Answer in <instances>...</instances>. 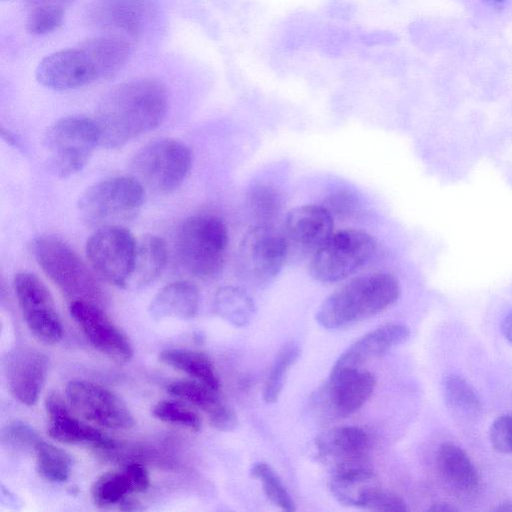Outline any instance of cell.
<instances>
[{
  "mask_svg": "<svg viewBox=\"0 0 512 512\" xmlns=\"http://www.w3.org/2000/svg\"><path fill=\"white\" fill-rule=\"evenodd\" d=\"M167 108V90L158 80L136 78L114 86L99 102L94 119L100 145L119 148L155 129Z\"/></svg>",
  "mask_w": 512,
  "mask_h": 512,
  "instance_id": "cell-1",
  "label": "cell"
},
{
  "mask_svg": "<svg viewBox=\"0 0 512 512\" xmlns=\"http://www.w3.org/2000/svg\"><path fill=\"white\" fill-rule=\"evenodd\" d=\"M399 296L400 284L394 275L385 272L363 275L327 297L315 318L325 329H342L386 310Z\"/></svg>",
  "mask_w": 512,
  "mask_h": 512,
  "instance_id": "cell-2",
  "label": "cell"
},
{
  "mask_svg": "<svg viewBox=\"0 0 512 512\" xmlns=\"http://www.w3.org/2000/svg\"><path fill=\"white\" fill-rule=\"evenodd\" d=\"M176 246L182 265L191 274L201 279L214 278L225 263L227 227L213 214L190 216L180 226Z\"/></svg>",
  "mask_w": 512,
  "mask_h": 512,
  "instance_id": "cell-3",
  "label": "cell"
},
{
  "mask_svg": "<svg viewBox=\"0 0 512 512\" xmlns=\"http://www.w3.org/2000/svg\"><path fill=\"white\" fill-rule=\"evenodd\" d=\"M32 253L43 272L70 300L100 303L103 291L93 273L63 240L41 236L34 240Z\"/></svg>",
  "mask_w": 512,
  "mask_h": 512,
  "instance_id": "cell-4",
  "label": "cell"
},
{
  "mask_svg": "<svg viewBox=\"0 0 512 512\" xmlns=\"http://www.w3.org/2000/svg\"><path fill=\"white\" fill-rule=\"evenodd\" d=\"M143 203L144 186L134 176H116L90 186L77 207L87 226L101 228L133 219Z\"/></svg>",
  "mask_w": 512,
  "mask_h": 512,
  "instance_id": "cell-5",
  "label": "cell"
},
{
  "mask_svg": "<svg viewBox=\"0 0 512 512\" xmlns=\"http://www.w3.org/2000/svg\"><path fill=\"white\" fill-rule=\"evenodd\" d=\"M44 143L52 171L65 178L86 166L100 145V138L94 119L73 115L54 122L46 132Z\"/></svg>",
  "mask_w": 512,
  "mask_h": 512,
  "instance_id": "cell-6",
  "label": "cell"
},
{
  "mask_svg": "<svg viewBox=\"0 0 512 512\" xmlns=\"http://www.w3.org/2000/svg\"><path fill=\"white\" fill-rule=\"evenodd\" d=\"M192 165L189 147L176 139H158L141 147L133 156V176L155 192L170 193L187 177Z\"/></svg>",
  "mask_w": 512,
  "mask_h": 512,
  "instance_id": "cell-7",
  "label": "cell"
},
{
  "mask_svg": "<svg viewBox=\"0 0 512 512\" xmlns=\"http://www.w3.org/2000/svg\"><path fill=\"white\" fill-rule=\"evenodd\" d=\"M288 261L281 231L271 224H256L248 229L236 254L238 275L248 284L265 287L275 280Z\"/></svg>",
  "mask_w": 512,
  "mask_h": 512,
  "instance_id": "cell-8",
  "label": "cell"
},
{
  "mask_svg": "<svg viewBox=\"0 0 512 512\" xmlns=\"http://www.w3.org/2000/svg\"><path fill=\"white\" fill-rule=\"evenodd\" d=\"M375 249V239L365 231L345 229L335 232L311 257L309 273L321 283L344 280L363 266Z\"/></svg>",
  "mask_w": 512,
  "mask_h": 512,
  "instance_id": "cell-9",
  "label": "cell"
},
{
  "mask_svg": "<svg viewBox=\"0 0 512 512\" xmlns=\"http://www.w3.org/2000/svg\"><path fill=\"white\" fill-rule=\"evenodd\" d=\"M375 387V376L362 367H332L328 380L313 395V408L327 419L349 417L368 401Z\"/></svg>",
  "mask_w": 512,
  "mask_h": 512,
  "instance_id": "cell-10",
  "label": "cell"
},
{
  "mask_svg": "<svg viewBox=\"0 0 512 512\" xmlns=\"http://www.w3.org/2000/svg\"><path fill=\"white\" fill-rule=\"evenodd\" d=\"M137 241L121 225L97 228L86 242L87 259L106 282L127 288L132 272Z\"/></svg>",
  "mask_w": 512,
  "mask_h": 512,
  "instance_id": "cell-11",
  "label": "cell"
},
{
  "mask_svg": "<svg viewBox=\"0 0 512 512\" xmlns=\"http://www.w3.org/2000/svg\"><path fill=\"white\" fill-rule=\"evenodd\" d=\"M155 16V0H93L85 14L88 26L131 43L143 34Z\"/></svg>",
  "mask_w": 512,
  "mask_h": 512,
  "instance_id": "cell-12",
  "label": "cell"
},
{
  "mask_svg": "<svg viewBox=\"0 0 512 512\" xmlns=\"http://www.w3.org/2000/svg\"><path fill=\"white\" fill-rule=\"evenodd\" d=\"M71 407L86 420L109 429L128 430L135 424L125 402L113 391L87 380H71L65 387Z\"/></svg>",
  "mask_w": 512,
  "mask_h": 512,
  "instance_id": "cell-13",
  "label": "cell"
},
{
  "mask_svg": "<svg viewBox=\"0 0 512 512\" xmlns=\"http://www.w3.org/2000/svg\"><path fill=\"white\" fill-rule=\"evenodd\" d=\"M14 290L23 319L38 340L54 344L63 336V325L53 298L44 283L34 274L15 276Z\"/></svg>",
  "mask_w": 512,
  "mask_h": 512,
  "instance_id": "cell-14",
  "label": "cell"
},
{
  "mask_svg": "<svg viewBox=\"0 0 512 512\" xmlns=\"http://www.w3.org/2000/svg\"><path fill=\"white\" fill-rule=\"evenodd\" d=\"M333 228V215L325 206L305 204L290 210L281 231L288 261L311 259L333 234Z\"/></svg>",
  "mask_w": 512,
  "mask_h": 512,
  "instance_id": "cell-15",
  "label": "cell"
},
{
  "mask_svg": "<svg viewBox=\"0 0 512 512\" xmlns=\"http://www.w3.org/2000/svg\"><path fill=\"white\" fill-rule=\"evenodd\" d=\"M35 74L41 85L56 91L73 90L102 80L95 58L84 41L44 57Z\"/></svg>",
  "mask_w": 512,
  "mask_h": 512,
  "instance_id": "cell-16",
  "label": "cell"
},
{
  "mask_svg": "<svg viewBox=\"0 0 512 512\" xmlns=\"http://www.w3.org/2000/svg\"><path fill=\"white\" fill-rule=\"evenodd\" d=\"M370 439L357 426H339L315 438L316 458L331 475L368 466Z\"/></svg>",
  "mask_w": 512,
  "mask_h": 512,
  "instance_id": "cell-17",
  "label": "cell"
},
{
  "mask_svg": "<svg viewBox=\"0 0 512 512\" xmlns=\"http://www.w3.org/2000/svg\"><path fill=\"white\" fill-rule=\"evenodd\" d=\"M69 312L87 340L101 353L118 361L132 358L134 351L130 340L99 304L83 300L72 301Z\"/></svg>",
  "mask_w": 512,
  "mask_h": 512,
  "instance_id": "cell-18",
  "label": "cell"
},
{
  "mask_svg": "<svg viewBox=\"0 0 512 512\" xmlns=\"http://www.w3.org/2000/svg\"><path fill=\"white\" fill-rule=\"evenodd\" d=\"M4 372L15 399L26 406H33L47 378L48 358L35 348L18 347L7 354Z\"/></svg>",
  "mask_w": 512,
  "mask_h": 512,
  "instance_id": "cell-19",
  "label": "cell"
},
{
  "mask_svg": "<svg viewBox=\"0 0 512 512\" xmlns=\"http://www.w3.org/2000/svg\"><path fill=\"white\" fill-rule=\"evenodd\" d=\"M45 409L48 417L47 432L55 441L70 445H88L103 451L117 448L113 438L74 416L57 393L47 395Z\"/></svg>",
  "mask_w": 512,
  "mask_h": 512,
  "instance_id": "cell-20",
  "label": "cell"
},
{
  "mask_svg": "<svg viewBox=\"0 0 512 512\" xmlns=\"http://www.w3.org/2000/svg\"><path fill=\"white\" fill-rule=\"evenodd\" d=\"M410 329L402 323L378 327L350 345L337 359L335 368H360L368 361L381 357L392 348L405 343Z\"/></svg>",
  "mask_w": 512,
  "mask_h": 512,
  "instance_id": "cell-21",
  "label": "cell"
},
{
  "mask_svg": "<svg viewBox=\"0 0 512 512\" xmlns=\"http://www.w3.org/2000/svg\"><path fill=\"white\" fill-rule=\"evenodd\" d=\"M166 390L169 394L202 410L214 428L231 431L237 426L235 412L221 400L219 391L196 380L174 381L167 385Z\"/></svg>",
  "mask_w": 512,
  "mask_h": 512,
  "instance_id": "cell-22",
  "label": "cell"
},
{
  "mask_svg": "<svg viewBox=\"0 0 512 512\" xmlns=\"http://www.w3.org/2000/svg\"><path fill=\"white\" fill-rule=\"evenodd\" d=\"M437 472L454 493L460 496H472L480 487V477L466 452L452 443H444L436 452Z\"/></svg>",
  "mask_w": 512,
  "mask_h": 512,
  "instance_id": "cell-23",
  "label": "cell"
},
{
  "mask_svg": "<svg viewBox=\"0 0 512 512\" xmlns=\"http://www.w3.org/2000/svg\"><path fill=\"white\" fill-rule=\"evenodd\" d=\"M199 290L189 281H176L164 286L151 300L148 312L155 320L191 319L199 307Z\"/></svg>",
  "mask_w": 512,
  "mask_h": 512,
  "instance_id": "cell-24",
  "label": "cell"
},
{
  "mask_svg": "<svg viewBox=\"0 0 512 512\" xmlns=\"http://www.w3.org/2000/svg\"><path fill=\"white\" fill-rule=\"evenodd\" d=\"M165 241L153 234L137 241L133 268L127 289H141L152 283L164 270L167 263Z\"/></svg>",
  "mask_w": 512,
  "mask_h": 512,
  "instance_id": "cell-25",
  "label": "cell"
},
{
  "mask_svg": "<svg viewBox=\"0 0 512 512\" xmlns=\"http://www.w3.org/2000/svg\"><path fill=\"white\" fill-rule=\"evenodd\" d=\"M159 360L216 391L220 389V380L216 368L211 359L202 352L182 348H168L160 352Z\"/></svg>",
  "mask_w": 512,
  "mask_h": 512,
  "instance_id": "cell-26",
  "label": "cell"
},
{
  "mask_svg": "<svg viewBox=\"0 0 512 512\" xmlns=\"http://www.w3.org/2000/svg\"><path fill=\"white\" fill-rule=\"evenodd\" d=\"M215 314L236 327H244L253 319L256 307L250 295L241 287L223 286L213 300Z\"/></svg>",
  "mask_w": 512,
  "mask_h": 512,
  "instance_id": "cell-27",
  "label": "cell"
},
{
  "mask_svg": "<svg viewBox=\"0 0 512 512\" xmlns=\"http://www.w3.org/2000/svg\"><path fill=\"white\" fill-rule=\"evenodd\" d=\"M443 395L450 412L462 421H475L482 413V404L477 392L470 383L458 375L445 377Z\"/></svg>",
  "mask_w": 512,
  "mask_h": 512,
  "instance_id": "cell-28",
  "label": "cell"
},
{
  "mask_svg": "<svg viewBox=\"0 0 512 512\" xmlns=\"http://www.w3.org/2000/svg\"><path fill=\"white\" fill-rule=\"evenodd\" d=\"M131 493L136 492L125 466L121 470L102 474L94 481L91 487L93 502L99 507L119 504Z\"/></svg>",
  "mask_w": 512,
  "mask_h": 512,
  "instance_id": "cell-29",
  "label": "cell"
},
{
  "mask_svg": "<svg viewBox=\"0 0 512 512\" xmlns=\"http://www.w3.org/2000/svg\"><path fill=\"white\" fill-rule=\"evenodd\" d=\"M38 473L50 482H65L70 476L72 461L70 455L42 439L33 448Z\"/></svg>",
  "mask_w": 512,
  "mask_h": 512,
  "instance_id": "cell-30",
  "label": "cell"
},
{
  "mask_svg": "<svg viewBox=\"0 0 512 512\" xmlns=\"http://www.w3.org/2000/svg\"><path fill=\"white\" fill-rule=\"evenodd\" d=\"M300 356V348L295 342H288L277 353L263 388V400L275 403L281 395L287 375Z\"/></svg>",
  "mask_w": 512,
  "mask_h": 512,
  "instance_id": "cell-31",
  "label": "cell"
},
{
  "mask_svg": "<svg viewBox=\"0 0 512 512\" xmlns=\"http://www.w3.org/2000/svg\"><path fill=\"white\" fill-rule=\"evenodd\" d=\"M250 472L252 477L261 483L266 497L275 506L287 512L296 510L293 499L270 465L265 462L254 463Z\"/></svg>",
  "mask_w": 512,
  "mask_h": 512,
  "instance_id": "cell-32",
  "label": "cell"
},
{
  "mask_svg": "<svg viewBox=\"0 0 512 512\" xmlns=\"http://www.w3.org/2000/svg\"><path fill=\"white\" fill-rule=\"evenodd\" d=\"M248 204L257 224H271L277 217L281 201L278 192L270 186L258 185L249 194Z\"/></svg>",
  "mask_w": 512,
  "mask_h": 512,
  "instance_id": "cell-33",
  "label": "cell"
},
{
  "mask_svg": "<svg viewBox=\"0 0 512 512\" xmlns=\"http://www.w3.org/2000/svg\"><path fill=\"white\" fill-rule=\"evenodd\" d=\"M153 415L158 420L188 428L192 431H199L201 419L190 407L174 400H163L153 408Z\"/></svg>",
  "mask_w": 512,
  "mask_h": 512,
  "instance_id": "cell-34",
  "label": "cell"
},
{
  "mask_svg": "<svg viewBox=\"0 0 512 512\" xmlns=\"http://www.w3.org/2000/svg\"><path fill=\"white\" fill-rule=\"evenodd\" d=\"M357 508L383 512H403L408 509L401 497L380 488L376 483L362 493Z\"/></svg>",
  "mask_w": 512,
  "mask_h": 512,
  "instance_id": "cell-35",
  "label": "cell"
},
{
  "mask_svg": "<svg viewBox=\"0 0 512 512\" xmlns=\"http://www.w3.org/2000/svg\"><path fill=\"white\" fill-rule=\"evenodd\" d=\"M41 438L36 431L24 422L15 421L7 425L1 434L3 446L19 451L34 448Z\"/></svg>",
  "mask_w": 512,
  "mask_h": 512,
  "instance_id": "cell-36",
  "label": "cell"
},
{
  "mask_svg": "<svg viewBox=\"0 0 512 512\" xmlns=\"http://www.w3.org/2000/svg\"><path fill=\"white\" fill-rule=\"evenodd\" d=\"M64 13L45 9H28L26 26L31 34L43 35L56 30L62 23Z\"/></svg>",
  "mask_w": 512,
  "mask_h": 512,
  "instance_id": "cell-37",
  "label": "cell"
},
{
  "mask_svg": "<svg viewBox=\"0 0 512 512\" xmlns=\"http://www.w3.org/2000/svg\"><path fill=\"white\" fill-rule=\"evenodd\" d=\"M492 447L505 454H512V416L503 415L495 419L489 429Z\"/></svg>",
  "mask_w": 512,
  "mask_h": 512,
  "instance_id": "cell-38",
  "label": "cell"
},
{
  "mask_svg": "<svg viewBox=\"0 0 512 512\" xmlns=\"http://www.w3.org/2000/svg\"><path fill=\"white\" fill-rule=\"evenodd\" d=\"M73 0H28V9H45L65 13Z\"/></svg>",
  "mask_w": 512,
  "mask_h": 512,
  "instance_id": "cell-39",
  "label": "cell"
},
{
  "mask_svg": "<svg viewBox=\"0 0 512 512\" xmlns=\"http://www.w3.org/2000/svg\"><path fill=\"white\" fill-rule=\"evenodd\" d=\"M120 510L123 511H137L142 510L143 507L141 506V503L138 500H135L133 498L125 497L120 503H119Z\"/></svg>",
  "mask_w": 512,
  "mask_h": 512,
  "instance_id": "cell-40",
  "label": "cell"
},
{
  "mask_svg": "<svg viewBox=\"0 0 512 512\" xmlns=\"http://www.w3.org/2000/svg\"><path fill=\"white\" fill-rule=\"evenodd\" d=\"M501 330L504 337L512 344V312L502 320Z\"/></svg>",
  "mask_w": 512,
  "mask_h": 512,
  "instance_id": "cell-41",
  "label": "cell"
},
{
  "mask_svg": "<svg viewBox=\"0 0 512 512\" xmlns=\"http://www.w3.org/2000/svg\"><path fill=\"white\" fill-rule=\"evenodd\" d=\"M486 5L493 7L495 9L503 8L508 0H482Z\"/></svg>",
  "mask_w": 512,
  "mask_h": 512,
  "instance_id": "cell-42",
  "label": "cell"
},
{
  "mask_svg": "<svg viewBox=\"0 0 512 512\" xmlns=\"http://www.w3.org/2000/svg\"><path fill=\"white\" fill-rule=\"evenodd\" d=\"M430 510L448 512V511H455L456 508H454L446 503H438V504H435L433 507H431Z\"/></svg>",
  "mask_w": 512,
  "mask_h": 512,
  "instance_id": "cell-43",
  "label": "cell"
},
{
  "mask_svg": "<svg viewBox=\"0 0 512 512\" xmlns=\"http://www.w3.org/2000/svg\"><path fill=\"white\" fill-rule=\"evenodd\" d=\"M497 511H512V501L501 503L497 508H495Z\"/></svg>",
  "mask_w": 512,
  "mask_h": 512,
  "instance_id": "cell-44",
  "label": "cell"
}]
</instances>
